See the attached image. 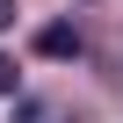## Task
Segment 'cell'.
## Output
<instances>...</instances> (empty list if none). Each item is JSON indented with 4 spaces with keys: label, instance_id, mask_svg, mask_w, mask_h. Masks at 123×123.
<instances>
[{
    "label": "cell",
    "instance_id": "1",
    "mask_svg": "<svg viewBox=\"0 0 123 123\" xmlns=\"http://www.w3.org/2000/svg\"><path fill=\"white\" fill-rule=\"evenodd\" d=\"M36 58H80V29L73 22H43L36 29Z\"/></svg>",
    "mask_w": 123,
    "mask_h": 123
},
{
    "label": "cell",
    "instance_id": "2",
    "mask_svg": "<svg viewBox=\"0 0 123 123\" xmlns=\"http://www.w3.org/2000/svg\"><path fill=\"white\" fill-rule=\"evenodd\" d=\"M15 87H22V73H15V58L0 51V94H15Z\"/></svg>",
    "mask_w": 123,
    "mask_h": 123
},
{
    "label": "cell",
    "instance_id": "3",
    "mask_svg": "<svg viewBox=\"0 0 123 123\" xmlns=\"http://www.w3.org/2000/svg\"><path fill=\"white\" fill-rule=\"evenodd\" d=\"M0 29H15V0H0Z\"/></svg>",
    "mask_w": 123,
    "mask_h": 123
}]
</instances>
